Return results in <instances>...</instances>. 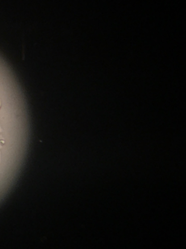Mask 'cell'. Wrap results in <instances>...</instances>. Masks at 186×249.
<instances>
[{
    "mask_svg": "<svg viewBox=\"0 0 186 249\" xmlns=\"http://www.w3.org/2000/svg\"><path fill=\"white\" fill-rule=\"evenodd\" d=\"M0 104H1V103H0Z\"/></svg>",
    "mask_w": 186,
    "mask_h": 249,
    "instance_id": "6da1fadb",
    "label": "cell"
}]
</instances>
